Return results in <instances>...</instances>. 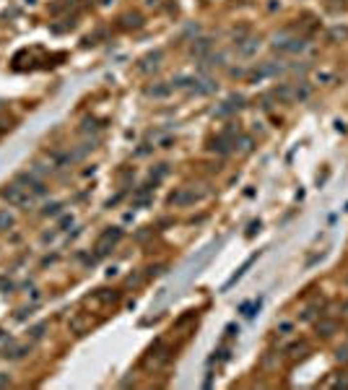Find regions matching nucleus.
Wrapping results in <instances>:
<instances>
[{"mask_svg": "<svg viewBox=\"0 0 348 390\" xmlns=\"http://www.w3.org/2000/svg\"><path fill=\"white\" fill-rule=\"evenodd\" d=\"M143 24V18L138 16V13H127V16H122V26L125 29H138Z\"/></svg>", "mask_w": 348, "mask_h": 390, "instance_id": "nucleus-10", "label": "nucleus"}, {"mask_svg": "<svg viewBox=\"0 0 348 390\" xmlns=\"http://www.w3.org/2000/svg\"><path fill=\"white\" fill-rule=\"evenodd\" d=\"M335 388H340V390H346L348 388V372H340L338 377H335V382H332Z\"/></svg>", "mask_w": 348, "mask_h": 390, "instance_id": "nucleus-17", "label": "nucleus"}, {"mask_svg": "<svg viewBox=\"0 0 348 390\" xmlns=\"http://www.w3.org/2000/svg\"><path fill=\"white\" fill-rule=\"evenodd\" d=\"M273 96H276L278 102H283V104H291V102H296V86L281 84V86L273 89Z\"/></svg>", "mask_w": 348, "mask_h": 390, "instance_id": "nucleus-5", "label": "nucleus"}, {"mask_svg": "<svg viewBox=\"0 0 348 390\" xmlns=\"http://www.w3.org/2000/svg\"><path fill=\"white\" fill-rule=\"evenodd\" d=\"M346 284H348V281H346Z\"/></svg>", "mask_w": 348, "mask_h": 390, "instance_id": "nucleus-24", "label": "nucleus"}, {"mask_svg": "<svg viewBox=\"0 0 348 390\" xmlns=\"http://www.w3.org/2000/svg\"><path fill=\"white\" fill-rule=\"evenodd\" d=\"M146 94H148V96H156V99H161V96H169V94H172V86H169V84H156V86H148Z\"/></svg>", "mask_w": 348, "mask_h": 390, "instance_id": "nucleus-8", "label": "nucleus"}, {"mask_svg": "<svg viewBox=\"0 0 348 390\" xmlns=\"http://www.w3.org/2000/svg\"><path fill=\"white\" fill-rule=\"evenodd\" d=\"M234 143H239V151H249L252 148V138H247V136H242L239 141L234 138Z\"/></svg>", "mask_w": 348, "mask_h": 390, "instance_id": "nucleus-16", "label": "nucleus"}, {"mask_svg": "<svg viewBox=\"0 0 348 390\" xmlns=\"http://www.w3.org/2000/svg\"><path fill=\"white\" fill-rule=\"evenodd\" d=\"M260 50V39H255V36H249V39H244V42H239V52L244 57H249L252 52H257Z\"/></svg>", "mask_w": 348, "mask_h": 390, "instance_id": "nucleus-7", "label": "nucleus"}, {"mask_svg": "<svg viewBox=\"0 0 348 390\" xmlns=\"http://www.w3.org/2000/svg\"><path fill=\"white\" fill-rule=\"evenodd\" d=\"M120 239H122V229H117V227H109V229H104L99 239H96V255H107L112 247H115Z\"/></svg>", "mask_w": 348, "mask_h": 390, "instance_id": "nucleus-2", "label": "nucleus"}, {"mask_svg": "<svg viewBox=\"0 0 348 390\" xmlns=\"http://www.w3.org/2000/svg\"><path fill=\"white\" fill-rule=\"evenodd\" d=\"M343 310H346V315H348V302H346V304H343Z\"/></svg>", "mask_w": 348, "mask_h": 390, "instance_id": "nucleus-23", "label": "nucleus"}, {"mask_svg": "<svg viewBox=\"0 0 348 390\" xmlns=\"http://www.w3.org/2000/svg\"><path fill=\"white\" fill-rule=\"evenodd\" d=\"M208 47H210L208 39H198V44H192V52H195V55H203V52H206Z\"/></svg>", "mask_w": 348, "mask_h": 390, "instance_id": "nucleus-15", "label": "nucleus"}, {"mask_svg": "<svg viewBox=\"0 0 348 390\" xmlns=\"http://www.w3.org/2000/svg\"><path fill=\"white\" fill-rule=\"evenodd\" d=\"M328 36H330L332 42H338V39H348V29H346V26H343V29L335 26V29H330V34H328Z\"/></svg>", "mask_w": 348, "mask_h": 390, "instance_id": "nucleus-11", "label": "nucleus"}, {"mask_svg": "<svg viewBox=\"0 0 348 390\" xmlns=\"http://www.w3.org/2000/svg\"><path fill=\"white\" fill-rule=\"evenodd\" d=\"M0 198H5L11 206L16 208H32L34 203V195L29 193V187H24L21 182H8L0 187Z\"/></svg>", "mask_w": 348, "mask_h": 390, "instance_id": "nucleus-1", "label": "nucleus"}, {"mask_svg": "<svg viewBox=\"0 0 348 390\" xmlns=\"http://www.w3.org/2000/svg\"><path fill=\"white\" fill-rule=\"evenodd\" d=\"M11 385V377H8V374H3V372H0V388H8Z\"/></svg>", "mask_w": 348, "mask_h": 390, "instance_id": "nucleus-22", "label": "nucleus"}, {"mask_svg": "<svg viewBox=\"0 0 348 390\" xmlns=\"http://www.w3.org/2000/svg\"><path fill=\"white\" fill-rule=\"evenodd\" d=\"M335 359H338V362H348V349H338V351H335Z\"/></svg>", "mask_w": 348, "mask_h": 390, "instance_id": "nucleus-21", "label": "nucleus"}, {"mask_svg": "<svg viewBox=\"0 0 348 390\" xmlns=\"http://www.w3.org/2000/svg\"><path fill=\"white\" fill-rule=\"evenodd\" d=\"M44 331H47V325L42 322V325H36L34 331H32V336H34V338H42V336H44Z\"/></svg>", "mask_w": 348, "mask_h": 390, "instance_id": "nucleus-20", "label": "nucleus"}, {"mask_svg": "<svg viewBox=\"0 0 348 390\" xmlns=\"http://www.w3.org/2000/svg\"><path fill=\"white\" fill-rule=\"evenodd\" d=\"M273 47L281 50V52H291V55H296V52H304V50H307V42L299 39V36H286V34H281V36H276Z\"/></svg>", "mask_w": 348, "mask_h": 390, "instance_id": "nucleus-3", "label": "nucleus"}, {"mask_svg": "<svg viewBox=\"0 0 348 390\" xmlns=\"http://www.w3.org/2000/svg\"><path fill=\"white\" fill-rule=\"evenodd\" d=\"M335 322H332V320H322V322H317V333H320L322 336V338H328V336H332V333H335Z\"/></svg>", "mask_w": 348, "mask_h": 390, "instance_id": "nucleus-9", "label": "nucleus"}, {"mask_svg": "<svg viewBox=\"0 0 348 390\" xmlns=\"http://www.w3.org/2000/svg\"><path fill=\"white\" fill-rule=\"evenodd\" d=\"M206 193H195L192 187H179L177 193H172L169 195V203L172 206H190V203H195V200H200Z\"/></svg>", "mask_w": 348, "mask_h": 390, "instance_id": "nucleus-4", "label": "nucleus"}, {"mask_svg": "<svg viewBox=\"0 0 348 390\" xmlns=\"http://www.w3.org/2000/svg\"><path fill=\"white\" fill-rule=\"evenodd\" d=\"M18 182L24 187H29V193H32V195H44V182H42V179H36L34 175H21Z\"/></svg>", "mask_w": 348, "mask_h": 390, "instance_id": "nucleus-6", "label": "nucleus"}, {"mask_svg": "<svg viewBox=\"0 0 348 390\" xmlns=\"http://www.w3.org/2000/svg\"><path fill=\"white\" fill-rule=\"evenodd\" d=\"M26 351H29L26 346H16V349H13V351H11V354H5V356H11V359H21V356H24V354H26Z\"/></svg>", "mask_w": 348, "mask_h": 390, "instance_id": "nucleus-18", "label": "nucleus"}, {"mask_svg": "<svg viewBox=\"0 0 348 390\" xmlns=\"http://www.w3.org/2000/svg\"><path fill=\"white\" fill-rule=\"evenodd\" d=\"M307 349H309L307 343H304V341H299V343H294V346L289 349V356H301V354H304Z\"/></svg>", "mask_w": 348, "mask_h": 390, "instance_id": "nucleus-12", "label": "nucleus"}, {"mask_svg": "<svg viewBox=\"0 0 348 390\" xmlns=\"http://www.w3.org/2000/svg\"><path fill=\"white\" fill-rule=\"evenodd\" d=\"M291 331H294V322H289V320L278 325V333H291Z\"/></svg>", "mask_w": 348, "mask_h": 390, "instance_id": "nucleus-19", "label": "nucleus"}, {"mask_svg": "<svg viewBox=\"0 0 348 390\" xmlns=\"http://www.w3.org/2000/svg\"><path fill=\"white\" fill-rule=\"evenodd\" d=\"M11 227H13V216L0 211V229H11Z\"/></svg>", "mask_w": 348, "mask_h": 390, "instance_id": "nucleus-14", "label": "nucleus"}, {"mask_svg": "<svg viewBox=\"0 0 348 390\" xmlns=\"http://www.w3.org/2000/svg\"><path fill=\"white\" fill-rule=\"evenodd\" d=\"M257 310H260V299H257V302H249V304H242V312H244L247 318H252Z\"/></svg>", "mask_w": 348, "mask_h": 390, "instance_id": "nucleus-13", "label": "nucleus"}]
</instances>
